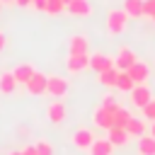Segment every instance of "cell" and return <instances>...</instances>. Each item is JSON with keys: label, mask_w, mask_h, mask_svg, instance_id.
Segmentation results:
<instances>
[{"label": "cell", "mask_w": 155, "mask_h": 155, "mask_svg": "<svg viewBox=\"0 0 155 155\" xmlns=\"http://www.w3.org/2000/svg\"><path fill=\"white\" fill-rule=\"evenodd\" d=\"M126 24H128V15L124 10H109L107 12V31L109 34H124L126 31Z\"/></svg>", "instance_id": "1"}, {"label": "cell", "mask_w": 155, "mask_h": 155, "mask_svg": "<svg viewBox=\"0 0 155 155\" xmlns=\"http://www.w3.org/2000/svg\"><path fill=\"white\" fill-rule=\"evenodd\" d=\"M46 94L53 99H63L68 94V80L61 75H48V85H46Z\"/></svg>", "instance_id": "2"}, {"label": "cell", "mask_w": 155, "mask_h": 155, "mask_svg": "<svg viewBox=\"0 0 155 155\" xmlns=\"http://www.w3.org/2000/svg\"><path fill=\"white\" fill-rule=\"evenodd\" d=\"M128 99H131V104L133 107H138V109H143L150 99H153V92H150V87L143 82V85H136L131 92H128Z\"/></svg>", "instance_id": "3"}, {"label": "cell", "mask_w": 155, "mask_h": 155, "mask_svg": "<svg viewBox=\"0 0 155 155\" xmlns=\"http://www.w3.org/2000/svg\"><path fill=\"white\" fill-rule=\"evenodd\" d=\"M136 61H138V58H136V53H133L131 46H121V48L116 51V56H114V65H116V70H128Z\"/></svg>", "instance_id": "4"}, {"label": "cell", "mask_w": 155, "mask_h": 155, "mask_svg": "<svg viewBox=\"0 0 155 155\" xmlns=\"http://www.w3.org/2000/svg\"><path fill=\"white\" fill-rule=\"evenodd\" d=\"M65 68H68L70 75L87 70V68H90V53H70L68 61H65Z\"/></svg>", "instance_id": "5"}, {"label": "cell", "mask_w": 155, "mask_h": 155, "mask_svg": "<svg viewBox=\"0 0 155 155\" xmlns=\"http://www.w3.org/2000/svg\"><path fill=\"white\" fill-rule=\"evenodd\" d=\"M46 85H48V75L46 73H34L31 80L24 87H27V92L31 97H41V94H46Z\"/></svg>", "instance_id": "6"}, {"label": "cell", "mask_w": 155, "mask_h": 155, "mask_svg": "<svg viewBox=\"0 0 155 155\" xmlns=\"http://www.w3.org/2000/svg\"><path fill=\"white\" fill-rule=\"evenodd\" d=\"M92 124H94L97 128L109 131V128L114 126V111H109V109H104V107H97V109L92 111Z\"/></svg>", "instance_id": "7"}, {"label": "cell", "mask_w": 155, "mask_h": 155, "mask_svg": "<svg viewBox=\"0 0 155 155\" xmlns=\"http://www.w3.org/2000/svg\"><path fill=\"white\" fill-rule=\"evenodd\" d=\"M90 68L99 75V73H104V70H109V68H116L114 65V56H107V53H92L90 56Z\"/></svg>", "instance_id": "8"}, {"label": "cell", "mask_w": 155, "mask_h": 155, "mask_svg": "<svg viewBox=\"0 0 155 155\" xmlns=\"http://www.w3.org/2000/svg\"><path fill=\"white\" fill-rule=\"evenodd\" d=\"M94 138H97V136H94L90 128H78L70 140H73V145H75L78 150H90V145L94 143Z\"/></svg>", "instance_id": "9"}, {"label": "cell", "mask_w": 155, "mask_h": 155, "mask_svg": "<svg viewBox=\"0 0 155 155\" xmlns=\"http://www.w3.org/2000/svg\"><path fill=\"white\" fill-rule=\"evenodd\" d=\"M126 73L133 78V82H136V85H143V82L150 78V68H148V63H143V61H136Z\"/></svg>", "instance_id": "10"}, {"label": "cell", "mask_w": 155, "mask_h": 155, "mask_svg": "<svg viewBox=\"0 0 155 155\" xmlns=\"http://www.w3.org/2000/svg\"><path fill=\"white\" fill-rule=\"evenodd\" d=\"M46 119H48L51 124H61V121L65 119V104H63V99H53V102L46 107Z\"/></svg>", "instance_id": "11"}, {"label": "cell", "mask_w": 155, "mask_h": 155, "mask_svg": "<svg viewBox=\"0 0 155 155\" xmlns=\"http://www.w3.org/2000/svg\"><path fill=\"white\" fill-rule=\"evenodd\" d=\"M124 128H126V133H128L131 138H140V136L148 133V126H145V119H143V116H131Z\"/></svg>", "instance_id": "12"}, {"label": "cell", "mask_w": 155, "mask_h": 155, "mask_svg": "<svg viewBox=\"0 0 155 155\" xmlns=\"http://www.w3.org/2000/svg\"><path fill=\"white\" fill-rule=\"evenodd\" d=\"M36 70H34V65L31 63H19V65H15L12 68V75H15V80H17V85H27L29 80H31V75H34Z\"/></svg>", "instance_id": "13"}, {"label": "cell", "mask_w": 155, "mask_h": 155, "mask_svg": "<svg viewBox=\"0 0 155 155\" xmlns=\"http://www.w3.org/2000/svg\"><path fill=\"white\" fill-rule=\"evenodd\" d=\"M65 10H68L70 15H75V17H90V15H92L90 0H70V2L65 5Z\"/></svg>", "instance_id": "14"}, {"label": "cell", "mask_w": 155, "mask_h": 155, "mask_svg": "<svg viewBox=\"0 0 155 155\" xmlns=\"http://www.w3.org/2000/svg\"><path fill=\"white\" fill-rule=\"evenodd\" d=\"M90 155H114V145L109 138H94V143L87 150Z\"/></svg>", "instance_id": "15"}, {"label": "cell", "mask_w": 155, "mask_h": 155, "mask_svg": "<svg viewBox=\"0 0 155 155\" xmlns=\"http://www.w3.org/2000/svg\"><path fill=\"white\" fill-rule=\"evenodd\" d=\"M107 133H109V140H111L114 148H121V145H126V143L131 140V136H128L126 128H121V126H111Z\"/></svg>", "instance_id": "16"}, {"label": "cell", "mask_w": 155, "mask_h": 155, "mask_svg": "<svg viewBox=\"0 0 155 155\" xmlns=\"http://www.w3.org/2000/svg\"><path fill=\"white\" fill-rule=\"evenodd\" d=\"M70 53H90V39L85 34H75L70 36Z\"/></svg>", "instance_id": "17"}, {"label": "cell", "mask_w": 155, "mask_h": 155, "mask_svg": "<svg viewBox=\"0 0 155 155\" xmlns=\"http://www.w3.org/2000/svg\"><path fill=\"white\" fill-rule=\"evenodd\" d=\"M15 90H17V80H15L12 70H10V73H2V75H0V92H2V94H12Z\"/></svg>", "instance_id": "18"}, {"label": "cell", "mask_w": 155, "mask_h": 155, "mask_svg": "<svg viewBox=\"0 0 155 155\" xmlns=\"http://www.w3.org/2000/svg\"><path fill=\"white\" fill-rule=\"evenodd\" d=\"M143 2L145 0H124V12L128 17H143Z\"/></svg>", "instance_id": "19"}, {"label": "cell", "mask_w": 155, "mask_h": 155, "mask_svg": "<svg viewBox=\"0 0 155 155\" xmlns=\"http://www.w3.org/2000/svg\"><path fill=\"white\" fill-rule=\"evenodd\" d=\"M133 87H136V82H133V78H131V75H128L126 70H119V80H116V90H119V92H126V94H128V92H131Z\"/></svg>", "instance_id": "20"}, {"label": "cell", "mask_w": 155, "mask_h": 155, "mask_svg": "<svg viewBox=\"0 0 155 155\" xmlns=\"http://www.w3.org/2000/svg\"><path fill=\"white\" fill-rule=\"evenodd\" d=\"M138 153L140 155H155V138L153 136H140L138 138Z\"/></svg>", "instance_id": "21"}, {"label": "cell", "mask_w": 155, "mask_h": 155, "mask_svg": "<svg viewBox=\"0 0 155 155\" xmlns=\"http://www.w3.org/2000/svg\"><path fill=\"white\" fill-rule=\"evenodd\" d=\"M97 78H99V82H102L104 87H116V80H119V70H116V68H109V70L99 73Z\"/></svg>", "instance_id": "22"}, {"label": "cell", "mask_w": 155, "mask_h": 155, "mask_svg": "<svg viewBox=\"0 0 155 155\" xmlns=\"http://www.w3.org/2000/svg\"><path fill=\"white\" fill-rule=\"evenodd\" d=\"M131 116H133V114H131L128 109H124V107H119V109L114 111V126H121V128H124V126L128 124V119H131Z\"/></svg>", "instance_id": "23"}, {"label": "cell", "mask_w": 155, "mask_h": 155, "mask_svg": "<svg viewBox=\"0 0 155 155\" xmlns=\"http://www.w3.org/2000/svg\"><path fill=\"white\" fill-rule=\"evenodd\" d=\"M99 107H104V109H109V111H116L121 104H119V97H116V94L107 92V94L102 97V104H99Z\"/></svg>", "instance_id": "24"}, {"label": "cell", "mask_w": 155, "mask_h": 155, "mask_svg": "<svg viewBox=\"0 0 155 155\" xmlns=\"http://www.w3.org/2000/svg\"><path fill=\"white\" fill-rule=\"evenodd\" d=\"M46 12L48 15H61V12H65V2L63 0H46Z\"/></svg>", "instance_id": "25"}, {"label": "cell", "mask_w": 155, "mask_h": 155, "mask_svg": "<svg viewBox=\"0 0 155 155\" xmlns=\"http://www.w3.org/2000/svg\"><path fill=\"white\" fill-rule=\"evenodd\" d=\"M34 148H36V153H39V155H53V145H51L48 140H36V143H34Z\"/></svg>", "instance_id": "26"}, {"label": "cell", "mask_w": 155, "mask_h": 155, "mask_svg": "<svg viewBox=\"0 0 155 155\" xmlns=\"http://www.w3.org/2000/svg\"><path fill=\"white\" fill-rule=\"evenodd\" d=\"M143 119H148V121H155V97L143 107Z\"/></svg>", "instance_id": "27"}, {"label": "cell", "mask_w": 155, "mask_h": 155, "mask_svg": "<svg viewBox=\"0 0 155 155\" xmlns=\"http://www.w3.org/2000/svg\"><path fill=\"white\" fill-rule=\"evenodd\" d=\"M143 17L155 19V0H145L143 2Z\"/></svg>", "instance_id": "28"}, {"label": "cell", "mask_w": 155, "mask_h": 155, "mask_svg": "<svg viewBox=\"0 0 155 155\" xmlns=\"http://www.w3.org/2000/svg\"><path fill=\"white\" fill-rule=\"evenodd\" d=\"M31 7H34V10H41V12H46V0H31Z\"/></svg>", "instance_id": "29"}, {"label": "cell", "mask_w": 155, "mask_h": 155, "mask_svg": "<svg viewBox=\"0 0 155 155\" xmlns=\"http://www.w3.org/2000/svg\"><path fill=\"white\" fill-rule=\"evenodd\" d=\"M22 155H39V153H36V148H34V145H27V148L22 150Z\"/></svg>", "instance_id": "30"}, {"label": "cell", "mask_w": 155, "mask_h": 155, "mask_svg": "<svg viewBox=\"0 0 155 155\" xmlns=\"http://www.w3.org/2000/svg\"><path fill=\"white\" fill-rule=\"evenodd\" d=\"M15 5H19V7H31V0H15Z\"/></svg>", "instance_id": "31"}, {"label": "cell", "mask_w": 155, "mask_h": 155, "mask_svg": "<svg viewBox=\"0 0 155 155\" xmlns=\"http://www.w3.org/2000/svg\"><path fill=\"white\" fill-rule=\"evenodd\" d=\"M5 44H7V39H5V34H2V31H0V51H2V48H5Z\"/></svg>", "instance_id": "32"}, {"label": "cell", "mask_w": 155, "mask_h": 155, "mask_svg": "<svg viewBox=\"0 0 155 155\" xmlns=\"http://www.w3.org/2000/svg\"><path fill=\"white\" fill-rule=\"evenodd\" d=\"M150 136L155 138V121H150Z\"/></svg>", "instance_id": "33"}, {"label": "cell", "mask_w": 155, "mask_h": 155, "mask_svg": "<svg viewBox=\"0 0 155 155\" xmlns=\"http://www.w3.org/2000/svg\"><path fill=\"white\" fill-rule=\"evenodd\" d=\"M7 155H22V150H12V153H7Z\"/></svg>", "instance_id": "34"}, {"label": "cell", "mask_w": 155, "mask_h": 155, "mask_svg": "<svg viewBox=\"0 0 155 155\" xmlns=\"http://www.w3.org/2000/svg\"><path fill=\"white\" fill-rule=\"evenodd\" d=\"M0 2H2V5H5V2H7V5H10V2H12V5H15V0H0Z\"/></svg>", "instance_id": "35"}, {"label": "cell", "mask_w": 155, "mask_h": 155, "mask_svg": "<svg viewBox=\"0 0 155 155\" xmlns=\"http://www.w3.org/2000/svg\"><path fill=\"white\" fill-rule=\"evenodd\" d=\"M63 2H65V5H68V2H70V0H63Z\"/></svg>", "instance_id": "36"}, {"label": "cell", "mask_w": 155, "mask_h": 155, "mask_svg": "<svg viewBox=\"0 0 155 155\" xmlns=\"http://www.w3.org/2000/svg\"><path fill=\"white\" fill-rule=\"evenodd\" d=\"M0 10H2V2H0Z\"/></svg>", "instance_id": "37"}, {"label": "cell", "mask_w": 155, "mask_h": 155, "mask_svg": "<svg viewBox=\"0 0 155 155\" xmlns=\"http://www.w3.org/2000/svg\"><path fill=\"white\" fill-rule=\"evenodd\" d=\"M153 22H155V19H153Z\"/></svg>", "instance_id": "38"}]
</instances>
